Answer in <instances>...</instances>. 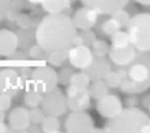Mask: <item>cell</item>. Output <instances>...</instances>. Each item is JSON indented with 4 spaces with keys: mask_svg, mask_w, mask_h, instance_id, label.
Instances as JSON below:
<instances>
[{
    "mask_svg": "<svg viewBox=\"0 0 150 133\" xmlns=\"http://www.w3.org/2000/svg\"><path fill=\"white\" fill-rule=\"evenodd\" d=\"M30 79L35 82L38 90L42 94H45L57 87L58 74L50 66H38L32 70Z\"/></svg>",
    "mask_w": 150,
    "mask_h": 133,
    "instance_id": "obj_6",
    "label": "cell"
},
{
    "mask_svg": "<svg viewBox=\"0 0 150 133\" xmlns=\"http://www.w3.org/2000/svg\"><path fill=\"white\" fill-rule=\"evenodd\" d=\"M121 28H122V27H121V25L119 24V22H117L116 19H114L113 17L106 19L105 22H103V24L100 25L102 32H103L105 35H108V36L113 35L115 32L120 30Z\"/></svg>",
    "mask_w": 150,
    "mask_h": 133,
    "instance_id": "obj_27",
    "label": "cell"
},
{
    "mask_svg": "<svg viewBox=\"0 0 150 133\" xmlns=\"http://www.w3.org/2000/svg\"><path fill=\"white\" fill-rule=\"evenodd\" d=\"M24 83L25 79L19 76L16 68L0 69V93L15 96L21 89H24Z\"/></svg>",
    "mask_w": 150,
    "mask_h": 133,
    "instance_id": "obj_7",
    "label": "cell"
},
{
    "mask_svg": "<svg viewBox=\"0 0 150 133\" xmlns=\"http://www.w3.org/2000/svg\"><path fill=\"white\" fill-rule=\"evenodd\" d=\"M68 108L71 112L85 111L90 106V95L88 88H79L74 85H68L66 89Z\"/></svg>",
    "mask_w": 150,
    "mask_h": 133,
    "instance_id": "obj_9",
    "label": "cell"
},
{
    "mask_svg": "<svg viewBox=\"0 0 150 133\" xmlns=\"http://www.w3.org/2000/svg\"><path fill=\"white\" fill-rule=\"evenodd\" d=\"M127 33L130 43L138 51H150V14L140 13L131 17Z\"/></svg>",
    "mask_w": 150,
    "mask_h": 133,
    "instance_id": "obj_4",
    "label": "cell"
},
{
    "mask_svg": "<svg viewBox=\"0 0 150 133\" xmlns=\"http://www.w3.org/2000/svg\"><path fill=\"white\" fill-rule=\"evenodd\" d=\"M103 80L105 81L108 88H117V87H120L122 77L119 74V71H112L111 70L108 74H106V76L103 78Z\"/></svg>",
    "mask_w": 150,
    "mask_h": 133,
    "instance_id": "obj_28",
    "label": "cell"
},
{
    "mask_svg": "<svg viewBox=\"0 0 150 133\" xmlns=\"http://www.w3.org/2000/svg\"><path fill=\"white\" fill-rule=\"evenodd\" d=\"M88 91H89L90 98L98 100L99 98L108 94L110 88L107 87V85L103 79H99V80H93V82L88 87Z\"/></svg>",
    "mask_w": 150,
    "mask_h": 133,
    "instance_id": "obj_19",
    "label": "cell"
},
{
    "mask_svg": "<svg viewBox=\"0 0 150 133\" xmlns=\"http://www.w3.org/2000/svg\"><path fill=\"white\" fill-rule=\"evenodd\" d=\"M94 129L95 125L93 118L83 111L71 112L64 121V130L69 133L93 132Z\"/></svg>",
    "mask_w": 150,
    "mask_h": 133,
    "instance_id": "obj_8",
    "label": "cell"
},
{
    "mask_svg": "<svg viewBox=\"0 0 150 133\" xmlns=\"http://www.w3.org/2000/svg\"><path fill=\"white\" fill-rule=\"evenodd\" d=\"M28 2H30V4H33V5H41L44 0H27Z\"/></svg>",
    "mask_w": 150,
    "mask_h": 133,
    "instance_id": "obj_42",
    "label": "cell"
},
{
    "mask_svg": "<svg viewBox=\"0 0 150 133\" xmlns=\"http://www.w3.org/2000/svg\"><path fill=\"white\" fill-rule=\"evenodd\" d=\"M83 6L94 9L98 15H111L128 5L129 0H80Z\"/></svg>",
    "mask_w": 150,
    "mask_h": 133,
    "instance_id": "obj_12",
    "label": "cell"
},
{
    "mask_svg": "<svg viewBox=\"0 0 150 133\" xmlns=\"http://www.w3.org/2000/svg\"><path fill=\"white\" fill-rule=\"evenodd\" d=\"M96 110L100 116L106 118H112L116 116L123 110V103L119 96L107 94L97 100Z\"/></svg>",
    "mask_w": 150,
    "mask_h": 133,
    "instance_id": "obj_11",
    "label": "cell"
},
{
    "mask_svg": "<svg viewBox=\"0 0 150 133\" xmlns=\"http://www.w3.org/2000/svg\"><path fill=\"white\" fill-rule=\"evenodd\" d=\"M122 77L119 88L124 94H140L150 88V51H137L135 58L127 66L117 70Z\"/></svg>",
    "mask_w": 150,
    "mask_h": 133,
    "instance_id": "obj_2",
    "label": "cell"
},
{
    "mask_svg": "<svg viewBox=\"0 0 150 133\" xmlns=\"http://www.w3.org/2000/svg\"><path fill=\"white\" fill-rule=\"evenodd\" d=\"M147 113L138 107H125L112 118H108L103 132L140 133L149 121Z\"/></svg>",
    "mask_w": 150,
    "mask_h": 133,
    "instance_id": "obj_3",
    "label": "cell"
},
{
    "mask_svg": "<svg viewBox=\"0 0 150 133\" xmlns=\"http://www.w3.org/2000/svg\"><path fill=\"white\" fill-rule=\"evenodd\" d=\"M16 23L21 28H30L32 19H30V16L26 15V14H18L16 17Z\"/></svg>",
    "mask_w": 150,
    "mask_h": 133,
    "instance_id": "obj_33",
    "label": "cell"
},
{
    "mask_svg": "<svg viewBox=\"0 0 150 133\" xmlns=\"http://www.w3.org/2000/svg\"><path fill=\"white\" fill-rule=\"evenodd\" d=\"M95 40H96L95 33H93L90 30H83L75 36L72 45L83 44L87 45V46H91V44L95 42Z\"/></svg>",
    "mask_w": 150,
    "mask_h": 133,
    "instance_id": "obj_22",
    "label": "cell"
},
{
    "mask_svg": "<svg viewBox=\"0 0 150 133\" xmlns=\"http://www.w3.org/2000/svg\"><path fill=\"white\" fill-rule=\"evenodd\" d=\"M9 131H10L9 125H7L5 122L0 123V132H9Z\"/></svg>",
    "mask_w": 150,
    "mask_h": 133,
    "instance_id": "obj_40",
    "label": "cell"
},
{
    "mask_svg": "<svg viewBox=\"0 0 150 133\" xmlns=\"http://www.w3.org/2000/svg\"><path fill=\"white\" fill-rule=\"evenodd\" d=\"M43 94L38 90H26L24 94V104L27 107H36L42 103Z\"/></svg>",
    "mask_w": 150,
    "mask_h": 133,
    "instance_id": "obj_23",
    "label": "cell"
},
{
    "mask_svg": "<svg viewBox=\"0 0 150 133\" xmlns=\"http://www.w3.org/2000/svg\"><path fill=\"white\" fill-rule=\"evenodd\" d=\"M41 107L46 115L60 117L68 110L67 97L59 88H55L43 94Z\"/></svg>",
    "mask_w": 150,
    "mask_h": 133,
    "instance_id": "obj_5",
    "label": "cell"
},
{
    "mask_svg": "<svg viewBox=\"0 0 150 133\" xmlns=\"http://www.w3.org/2000/svg\"><path fill=\"white\" fill-rule=\"evenodd\" d=\"M85 71L88 74L90 80H99V79H103L106 74L111 71V64L105 57L95 58L94 62Z\"/></svg>",
    "mask_w": 150,
    "mask_h": 133,
    "instance_id": "obj_17",
    "label": "cell"
},
{
    "mask_svg": "<svg viewBox=\"0 0 150 133\" xmlns=\"http://www.w3.org/2000/svg\"><path fill=\"white\" fill-rule=\"evenodd\" d=\"M10 59H13V60H25V59H27V57H26V54L24 53V52L22 51H17L16 50L10 57H9Z\"/></svg>",
    "mask_w": 150,
    "mask_h": 133,
    "instance_id": "obj_38",
    "label": "cell"
},
{
    "mask_svg": "<svg viewBox=\"0 0 150 133\" xmlns=\"http://www.w3.org/2000/svg\"><path fill=\"white\" fill-rule=\"evenodd\" d=\"M134 1L142 6H150V0H134Z\"/></svg>",
    "mask_w": 150,
    "mask_h": 133,
    "instance_id": "obj_41",
    "label": "cell"
},
{
    "mask_svg": "<svg viewBox=\"0 0 150 133\" xmlns=\"http://www.w3.org/2000/svg\"><path fill=\"white\" fill-rule=\"evenodd\" d=\"M57 74H58V82L63 86H68L70 83V78L74 74V70L70 68H63Z\"/></svg>",
    "mask_w": 150,
    "mask_h": 133,
    "instance_id": "obj_32",
    "label": "cell"
},
{
    "mask_svg": "<svg viewBox=\"0 0 150 133\" xmlns=\"http://www.w3.org/2000/svg\"><path fill=\"white\" fill-rule=\"evenodd\" d=\"M18 47V37L10 30H0V55L9 58Z\"/></svg>",
    "mask_w": 150,
    "mask_h": 133,
    "instance_id": "obj_16",
    "label": "cell"
},
{
    "mask_svg": "<svg viewBox=\"0 0 150 133\" xmlns=\"http://www.w3.org/2000/svg\"><path fill=\"white\" fill-rule=\"evenodd\" d=\"M69 50V49H68ZM68 50H59L47 53L46 61L53 66H61L68 61Z\"/></svg>",
    "mask_w": 150,
    "mask_h": 133,
    "instance_id": "obj_21",
    "label": "cell"
},
{
    "mask_svg": "<svg viewBox=\"0 0 150 133\" xmlns=\"http://www.w3.org/2000/svg\"><path fill=\"white\" fill-rule=\"evenodd\" d=\"M98 14L89 7H83L77 9L72 16V22L77 30H91L97 24Z\"/></svg>",
    "mask_w": 150,
    "mask_h": 133,
    "instance_id": "obj_14",
    "label": "cell"
},
{
    "mask_svg": "<svg viewBox=\"0 0 150 133\" xmlns=\"http://www.w3.org/2000/svg\"><path fill=\"white\" fill-rule=\"evenodd\" d=\"M16 70H17V72L19 74V76L22 77L23 79H28L30 78V74H32V68L30 66H17L16 68Z\"/></svg>",
    "mask_w": 150,
    "mask_h": 133,
    "instance_id": "obj_36",
    "label": "cell"
},
{
    "mask_svg": "<svg viewBox=\"0 0 150 133\" xmlns=\"http://www.w3.org/2000/svg\"><path fill=\"white\" fill-rule=\"evenodd\" d=\"M11 107V96L0 93V110L4 112L8 111Z\"/></svg>",
    "mask_w": 150,
    "mask_h": 133,
    "instance_id": "obj_34",
    "label": "cell"
},
{
    "mask_svg": "<svg viewBox=\"0 0 150 133\" xmlns=\"http://www.w3.org/2000/svg\"><path fill=\"white\" fill-rule=\"evenodd\" d=\"M137 49L132 44H129L123 47H110L108 58L110 61L117 66H127L135 58Z\"/></svg>",
    "mask_w": 150,
    "mask_h": 133,
    "instance_id": "obj_15",
    "label": "cell"
},
{
    "mask_svg": "<svg viewBox=\"0 0 150 133\" xmlns=\"http://www.w3.org/2000/svg\"><path fill=\"white\" fill-rule=\"evenodd\" d=\"M41 125V131L45 133H57L61 131V121L57 116L45 115Z\"/></svg>",
    "mask_w": 150,
    "mask_h": 133,
    "instance_id": "obj_20",
    "label": "cell"
},
{
    "mask_svg": "<svg viewBox=\"0 0 150 133\" xmlns=\"http://www.w3.org/2000/svg\"><path fill=\"white\" fill-rule=\"evenodd\" d=\"M77 28L72 18L64 13L47 14L35 30V41L45 52L68 50L72 46Z\"/></svg>",
    "mask_w": 150,
    "mask_h": 133,
    "instance_id": "obj_1",
    "label": "cell"
},
{
    "mask_svg": "<svg viewBox=\"0 0 150 133\" xmlns=\"http://www.w3.org/2000/svg\"><path fill=\"white\" fill-rule=\"evenodd\" d=\"M110 45L103 40H95V42L91 44V51L94 53L95 58H103L108 54L110 51Z\"/></svg>",
    "mask_w": 150,
    "mask_h": 133,
    "instance_id": "obj_26",
    "label": "cell"
},
{
    "mask_svg": "<svg viewBox=\"0 0 150 133\" xmlns=\"http://www.w3.org/2000/svg\"><path fill=\"white\" fill-rule=\"evenodd\" d=\"M95 55L91 51L90 46L87 45H72L68 50V61L71 66L79 69L86 70L94 62Z\"/></svg>",
    "mask_w": 150,
    "mask_h": 133,
    "instance_id": "obj_10",
    "label": "cell"
},
{
    "mask_svg": "<svg viewBox=\"0 0 150 133\" xmlns=\"http://www.w3.org/2000/svg\"><path fill=\"white\" fill-rule=\"evenodd\" d=\"M148 108H149V111H150V105H149V107H148Z\"/></svg>",
    "mask_w": 150,
    "mask_h": 133,
    "instance_id": "obj_45",
    "label": "cell"
},
{
    "mask_svg": "<svg viewBox=\"0 0 150 133\" xmlns=\"http://www.w3.org/2000/svg\"><path fill=\"white\" fill-rule=\"evenodd\" d=\"M8 122H9L10 131H15V132L27 131V129L32 124L30 111L25 107L13 108L8 115Z\"/></svg>",
    "mask_w": 150,
    "mask_h": 133,
    "instance_id": "obj_13",
    "label": "cell"
},
{
    "mask_svg": "<svg viewBox=\"0 0 150 133\" xmlns=\"http://www.w3.org/2000/svg\"><path fill=\"white\" fill-rule=\"evenodd\" d=\"M90 78L88 74L83 70V72H74L71 78H70V83L79 88H88L90 85Z\"/></svg>",
    "mask_w": 150,
    "mask_h": 133,
    "instance_id": "obj_24",
    "label": "cell"
},
{
    "mask_svg": "<svg viewBox=\"0 0 150 133\" xmlns=\"http://www.w3.org/2000/svg\"><path fill=\"white\" fill-rule=\"evenodd\" d=\"M112 17L114 19H116L119 24L121 25V27L122 28H127V26H128L129 22H130V19H131V17L129 15L128 11H125L124 10V8H122V9H117V10H115L113 14H111Z\"/></svg>",
    "mask_w": 150,
    "mask_h": 133,
    "instance_id": "obj_29",
    "label": "cell"
},
{
    "mask_svg": "<svg viewBox=\"0 0 150 133\" xmlns=\"http://www.w3.org/2000/svg\"><path fill=\"white\" fill-rule=\"evenodd\" d=\"M41 5L47 14H60L70 8V0H44Z\"/></svg>",
    "mask_w": 150,
    "mask_h": 133,
    "instance_id": "obj_18",
    "label": "cell"
},
{
    "mask_svg": "<svg viewBox=\"0 0 150 133\" xmlns=\"http://www.w3.org/2000/svg\"><path fill=\"white\" fill-rule=\"evenodd\" d=\"M111 43H112L111 46L113 47H123V46L131 44L127 30H117L113 35H111Z\"/></svg>",
    "mask_w": 150,
    "mask_h": 133,
    "instance_id": "obj_25",
    "label": "cell"
},
{
    "mask_svg": "<svg viewBox=\"0 0 150 133\" xmlns=\"http://www.w3.org/2000/svg\"><path fill=\"white\" fill-rule=\"evenodd\" d=\"M28 57L34 60H46L47 57V52H45L40 45L36 44L32 45L30 47V51H28Z\"/></svg>",
    "mask_w": 150,
    "mask_h": 133,
    "instance_id": "obj_31",
    "label": "cell"
},
{
    "mask_svg": "<svg viewBox=\"0 0 150 133\" xmlns=\"http://www.w3.org/2000/svg\"><path fill=\"white\" fill-rule=\"evenodd\" d=\"M140 103L142 104V106H144V107H149V105H150V95H147V96H144L140 100Z\"/></svg>",
    "mask_w": 150,
    "mask_h": 133,
    "instance_id": "obj_39",
    "label": "cell"
},
{
    "mask_svg": "<svg viewBox=\"0 0 150 133\" xmlns=\"http://www.w3.org/2000/svg\"><path fill=\"white\" fill-rule=\"evenodd\" d=\"M5 116H6V115H5V112L0 110V123L5 122Z\"/></svg>",
    "mask_w": 150,
    "mask_h": 133,
    "instance_id": "obj_43",
    "label": "cell"
},
{
    "mask_svg": "<svg viewBox=\"0 0 150 133\" xmlns=\"http://www.w3.org/2000/svg\"><path fill=\"white\" fill-rule=\"evenodd\" d=\"M148 126H149V130H150V118H149V121H148Z\"/></svg>",
    "mask_w": 150,
    "mask_h": 133,
    "instance_id": "obj_44",
    "label": "cell"
},
{
    "mask_svg": "<svg viewBox=\"0 0 150 133\" xmlns=\"http://www.w3.org/2000/svg\"><path fill=\"white\" fill-rule=\"evenodd\" d=\"M44 111L42 110V107H32L30 110V122L32 124H36V125H40L43 121V118L45 117Z\"/></svg>",
    "mask_w": 150,
    "mask_h": 133,
    "instance_id": "obj_30",
    "label": "cell"
},
{
    "mask_svg": "<svg viewBox=\"0 0 150 133\" xmlns=\"http://www.w3.org/2000/svg\"><path fill=\"white\" fill-rule=\"evenodd\" d=\"M139 103H140V100L138 99V97L134 96V94H131V96H129L124 102L127 107H137Z\"/></svg>",
    "mask_w": 150,
    "mask_h": 133,
    "instance_id": "obj_37",
    "label": "cell"
},
{
    "mask_svg": "<svg viewBox=\"0 0 150 133\" xmlns=\"http://www.w3.org/2000/svg\"><path fill=\"white\" fill-rule=\"evenodd\" d=\"M11 7V0H0V22L4 21Z\"/></svg>",
    "mask_w": 150,
    "mask_h": 133,
    "instance_id": "obj_35",
    "label": "cell"
}]
</instances>
